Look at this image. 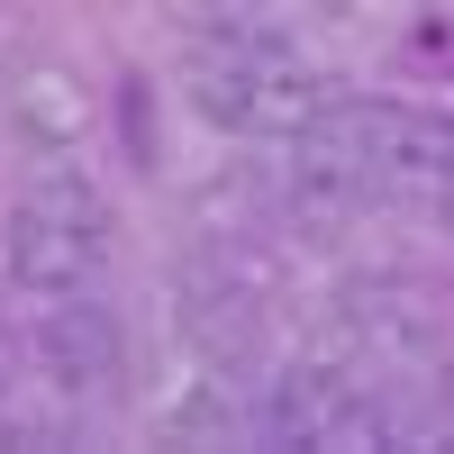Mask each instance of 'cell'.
Segmentation results:
<instances>
[{
    "label": "cell",
    "instance_id": "6da1fadb",
    "mask_svg": "<svg viewBox=\"0 0 454 454\" xmlns=\"http://www.w3.org/2000/svg\"><path fill=\"white\" fill-rule=\"evenodd\" d=\"M291 173L327 209H436L454 192V119L391 91H327L318 119L291 137Z\"/></svg>",
    "mask_w": 454,
    "mask_h": 454
},
{
    "label": "cell",
    "instance_id": "7a4b0ae2",
    "mask_svg": "<svg viewBox=\"0 0 454 454\" xmlns=\"http://www.w3.org/2000/svg\"><path fill=\"white\" fill-rule=\"evenodd\" d=\"M182 100H192L218 137H282L291 145L318 119L327 82L282 27L227 19V27H200L192 46H182Z\"/></svg>",
    "mask_w": 454,
    "mask_h": 454
},
{
    "label": "cell",
    "instance_id": "3957f363",
    "mask_svg": "<svg viewBox=\"0 0 454 454\" xmlns=\"http://www.w3.org/2000/svg\"><path fill=\"white\" fill-rule=\"evenodd\" d=\"M0 273L27 300L100 291V273H109V200L82 173H36L10 200V218H0Z\"/></svg>",
    "mask_w": 454,
    "mask_h": 454
},
{
    "label": "cell",
    "instance_id": "277c9868",
    "mask_svg": "<svg viewBox=\"0 0 454 454\" xmlns=\"http://www.w3.org/2000/svg\"><path fill=\"white\" fill-rule=\"evenodd\" d=\"M254 427L273 445H391L400 436V419L346 364H282L273 382H263V419Z\"/></svg>",
    "mask_w": 454,
    "mask_h": 454
},
{
    "label": "cell",
    "instance_id": "5b68a950",
    "mask_svg": "<svg viewBox=\"0 0 454 454\" xmlns=\"http://www.w3.org/2000/svg\"><path fill=\"white\" fill-rule=\"evenodd\" d=\"M36 364H46L64 391H109V382L128 372V336H119V309H109L100 291L46 300V309H36Z\"/></svg>",
    "mask_w": 454,
    "mask_h": 454
},
{
    "label": "cell",
    "instance_id": "8992f818",
    "mask_svg": "<svg viewBox=\"0 0 454 454\" xmlns=\"http://www.w3.org/2000/svg\"><path fill=\"white\" fill-rule=\"evenodd\" d=\"M436 218H445V227H454V192H445V200H436Z\"/></svg>",
    "mask_w": 454,
    "mask_h": 454
}]
</instances>
